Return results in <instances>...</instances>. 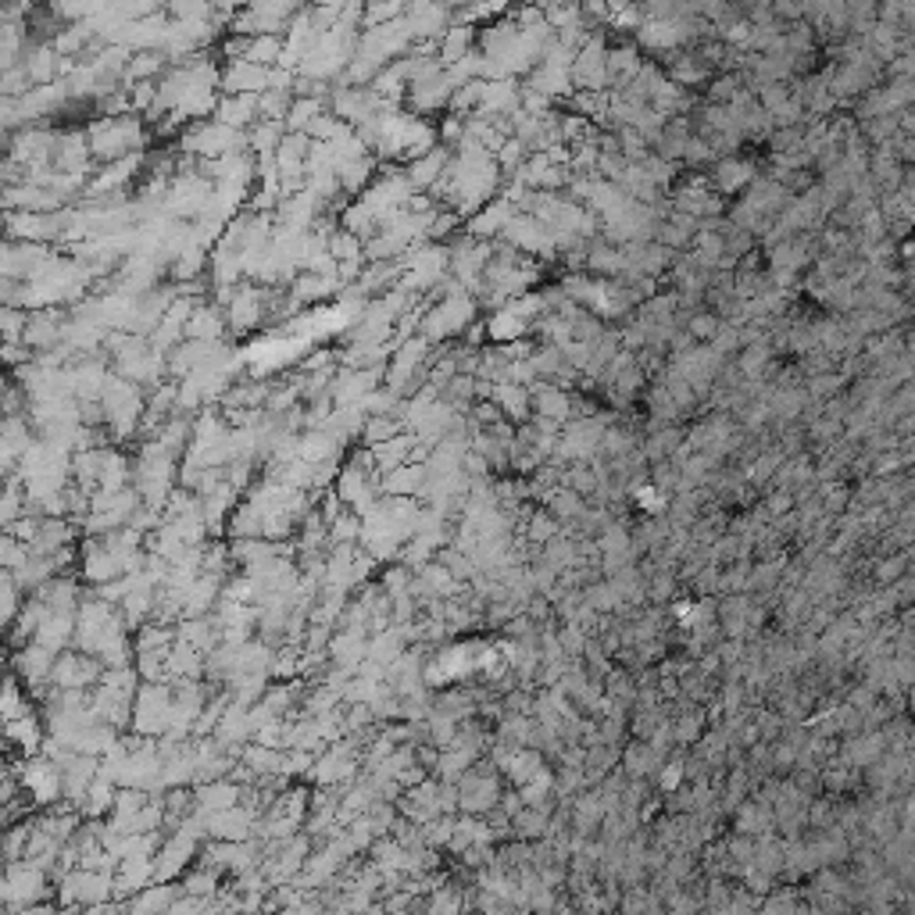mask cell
Returning <instances> with one entry per match:
<instances>
[{"mask_svg": "<svg viewBox=\"0 0 915 915\" xmlns=\"http://www.w3.org/2000/svg\"><path fill=\"white\" fill-rule=\"evenodd\" d=\"M89 151H94L97 165L129 158V154H144L154 144V125L136 111L125 115H94L86 125Z\"/></svg>", "mask_w": 915, "mask_h": 915, "instance_id": "obj_1", "label": "cell"}, {"mask_svg": "<svg viewBox=\"0 0 915 915\" xmlns=\"http://www.w3.org/2000/svg\"><path fill=\"white\" fill-rule=\"evenodd\" d=\"M50 876L40 862L33 858H19V862H8L4 866V880H0V905H4L8 915H22L36 901H47V898H58L50 891Z\"/></svg>", "mask_w": 915, "mask_h": 915, "instance_id": "obj_2", "label": "cell"}, {"mask_svg": "<svg viewBox=\"0 0 915 915\" xmlns=\"http://www.w3.org/2000/svg\"><path fill=\"white\" fill-rule=\"evenodd\" d=\"M480 312L483 308H480V301H475V293H469V290L450 293V298L426 308V318H422V337L433 340V344L458 340L461 333L480 318Z\"/></svg>", "mask_w": 915, "mask_h": 915, "instance_id": "obj_3", "label": "cell"}, {"mask_svg": "<svg viewBox=\"0 0 915 915\" xmlns=\"http://www.w3.org/2000/svg\"><path fill=\"white\" fill-rule=\"evenodd\" d=\"M176 147L183 154H193V158H204V161H215L222 158V154H233L251 147V140L243 129H233L218 119H197L183 129V136L176 140Z\"/></svg>", "mask_w": 915, "mask_h": 915, "instance_id": "obj_4", "label": "cell"}, {"mask_svg": "<svg viewBox=\"0 0 915 915\" xmlns=\"http://www.w3.org/2000/svg\"><path fill=\"white\" fill-rule=\"evenodd\" d=\"M226 318H229V337H251L254 329L268 326V318H273V287L243 279L233 293V301L226 304Z\"/></svg>", "mask_w": 915, "mask_h": 915, "instance_id": "obj_5", "label": "cell"}, {"mask_svg": "<svg viewBox=\"0 0 915 915\" xmlns=\"http://www.w3.org/2000/svg\"><path fill=\"white\" fill-rule=\"evenodd\" d=\"M405 276H401V287H408L411 293H419V298H426L433 290L436 279H444L450 273V243H436V240H422L416 243L405 257Z\"/></svg>", "mask_w": 915, "mask_h": 915, "instance_id": "obj_6", "label": "cell"}, {"mask_svg": "<svg viewBox=\"0 0 915 915\" xmlns=\"http://www.w3.org/2000/svg\"><path fill=\"white\" fill-rule=\"evenodd\" d=\"M172 683H140L133 705V733L140 737H165L172 726Z\"/></svg>", "mask_w": 915, "mask_h": 915, "instance_id": "obj_7", "label": "cell"}, {"mask_svg": "<svg viewBox=\"0 0 915 915\" xmlns=\"http://www.w3.org/2000/svg\"><path fill=\"white\" fill-rule=\"evenodd\" d=\"M461 787V811H472V816H486L501 805V794H505V772H501L490 758L483 755L466 776L458 780Z\"/></svg>", "mask_w": 915, "mask_h": 915, "instance_id": "obj_8", "label": "cell"}, {"mask_svg": "<svg viewBox=\"0 0 915 915\" xmlns=\"http://www.w3.org/2000/svg\"><path fill=\"white\" fill-rule=\"evenodd\" d=\"M212 193H215V183L201 169L176 172L169 197H165V212L176 218H186V222H197V218H204L212 208Z\"/></svg>", "mask_w": 915, "mask_h": 915, "instance_id": "obj_9", "label": "cell"}, {"mask_svg": "<svg viewBox=\"0 0 915 915\" xmlns=\"http://www.w3.org/2000/svg\"><path fill=\"white\" fill-rule=\"evenodd\" d=\"M490 257H494V240H480L472 233H458L450 240V273L469 293H480Z\"/></svg>", "mask_w": 915, "mask_h": 915, "instance_id": "obj_10", "label": "cell"}, {"mask_svg": "<svg viewBox=\"0 0 915 915\" xmlns=\"http://www.w3.org/2000/svg\"><path fill=\"white\" fill-rule=\"evenodd\" d=\"M497 240H505V243H511V248H519L522 254L537 257L540 265H547V262L558 257V243H554L551 229L540 222L537 215H530V212H515L508 218V226L501 229Z\"/></svg>", "mask_w": 915, "mask_h": 915, "instance_id": "obj_11", "label": "cell"}, {"mask_svg": "<svg viewBox=\"0 0 915 915\" xmlns=\"http://www.w3.org/2000/svg\"><path fill=\"white\" fill-rule=\"evenodd\" d=\"M390 105H394V100L380 97L372 86H351V83H344V80L333 83L329 100H326V108L337 115V119H344L347 125H362L376 111L390 108Z\"/></svg>", "mask_w": 915, "mask_h": 915, "instance_id": "obj_12", "label": "cell"}, {"mask_svg": "<svg viewBox=\"0 0 915 915\" xmlns=\"http://www.w3.org/2000/svg\"><path fill=\"white\" fill-rule=\"evenodd\" d=\"M573 83H576V89H590V94H604V89H612V80H609V29L594 33L583 47L576 50Z\"/></svg>", "mask_w": 915, "mask_h": 915, "instance_id": "obj_13", "label": "cell"}, {"mask_svg": "<svg viewBox=\"0 0 915 915\" xmlns=\"http://www.w3.org/2000/svg\"><path fill=\"white\" fill-rule=\"evenodd\" d=\"M455 89H458L455 75H450L447 64H444V69L422 75V80H416V83L408 86L405 108L422 115V119H430V115H444L450 108V97H455Z\"/></svg>", "mask_w": 915, "mask_h": 915, "instance_id": "obj_14", "label": "cell"}, {"mask_svg": "<svg viewBox=\"0 0 915 915\" xmlns=\"http://www.w3.org/2000/svg\"><path fill=\"white\" fill-rule=\"evenodd\" d=\"M58 254L55 243H40V240H8L4 243V257H0V268L11 279H36L44 273V265Z\"/></svg>", "mask_w": 915, "mask_h": 915, "instance_id": "obj_15", "label": "cell"}, {"mask_svg": "<svg viewBox=\"0 0 915 915\" xmlns=\"http://www.w3.org/2000/svg\"><path fill=\"white\" fill-rule=\"evenodd\" d=\"M755 176H758V165L751 158H744V154H723L708 169V183L723 193V197H741L755 183Z\"/></svg>", "mask_w": 915, "mask_h": 915, "instance_id": "obj_16", "label": "cell"}, {"mask_svg": "<svg viewBox=\"0 0 915 915\" xmlns=\"http://www.w3.org/2000/svg\"><path fill=\"white\" fill-rule=\"evenodd\" d=\"M69 308H33L29 312V326H25V344L33 351H50V347L64 344V333H69Z\"/></svg>", "mask_w": 915, "mask_h": 915, "instance_id": "obj_17", "label": "cell"}, {"mask_svg": "<svg viewBox=\"0 0 915 915\" xmlns=\"http://www.w3.org/2000/svg\"><path fill=\"white\" fill-rule=\"evenodd\" d=\"M69 197L55 186H40V183H15L4 186V212H58L69 208Z\"/></svg>", "mask_w": 915, "mask_h": 915, "instance_id": "obj_18", "label": "cell"}, {"mask_svg": "<svg viewBox=\"0 0 915 915\" xmlns=\"http://www.w3.org/2000/svg\"><path fill=\"white\" fill-rule=\"evenodd\" d=\"M276 64H257V61H222V94H265L273 86Z\"/></svg>", "mask_w": 915, "mask_h": 915, "instance_id": "obj_19", "label": "cell"}, {"mask_svg": "<svg viewBox=\"0 0 915 915\" xmlns=\"http://www.w3.org/2000/svg\"><path fill=\"white\" fill-rule=\"evenodd\" d=\"M526 86L540 89V94H547L551 100H558L565 105L573 94H576V83H573V64L569 61H558V58H544L537 64V69L522 80Z\"/></svg>", "mask_w": 915, "mask_h": 915, "instance_id": "obj_20", "label": "cell"}, {"mask_svg": "<svg viewBox=\"0 0 915 915\" xmlns=\"http://www.w3.org/2000/svg\"><path fill=\"white\" fill-rule=\"evenodd\" d=\"M55 662H58V651H50L40 640H33V643H25V648H19L15 654H11V673H15L25 687H33V683L50 679Z\"/></svg>", "mask_w": 915, "mask_h": 915, "instance_id": "obj_21", "label": "cell"}, {"mask_svg": "<svg viewBox=\"0 0 915 915\" xmlns=\"http://www.w3.org/2000/svg\"><path fill=\"white\" fill-rule=\"evenodd\" d=\"M408 25H411L416 44H441L444 33L455 25V11H450L444 0H433V4H426V8H411Z\"/></svg>", "mask_w": 915, "mask_h": 915, "instance_id": "obj_22", "label": "cell"}, {"mask_svg": "<svg viewBox=\"0 0 915 915\" xmlns=\"http://www.w3.org/2000/svg\"><path fill=\"white\" fill-rule=\"evenodd\" d=\"M643 64H648V55H643V50L637 47V40H629V36H618L615 44L609 40V80H612V89H623V86L634 83Z\"/></svg>", "mask_w": 915, "mask_h": 915, "instance_id": "obj_23", "label": "cell"}, {"mask_svg": "<svg viewBox=\"0 0 915 915\" xmlns=\"http://www.w3.org/2000/svg\"><path fill=\"white\" fill-rule=\"evenodd\" d=\"M154 880H158L154 855H125L119 862V872H115V898L129 901L133 894L144 891V887H151Z\"/></svg>", "mask_w": 915, "mask_h": 915, "instance_id": "obj_24", "label": "cell"}, {"mask_svg": "<svg viewBox=\"0 0 915 915\" xmlns=\"http://www.w3.org/2000/svg\"><path fill=\"white\" fill-rule=\"evenodd\" d=\"M515 212H519V204L501 193V197H494L490 204H483V208L469 218V222H466V233L480 237V240H497L501 229L508 226V218H511Z\"/></svg>", "mask_w": 915, "mask_h": 915, "instance_id": "obj_25", "label": "cell"}, {"mask_svg": "<svg viewBox=\"0 0 915 915\" xmlns=\"http://www.w3.org/2000/svg\"><path fill=\"white\" fill-rule=\"evenodd\" d=\"M450 158H455V147L436 144L430 154H422V158H416L411 165H405V172H408V179H411V186H416L419 193H430V190L444 179Z\"/></svg>", "mask_w": 915, "mask_h": 915, "instance_id": "obj_26", "label": "cell"}, {"mask_svg": "<svg viewBox=\"0 0 915 915\" xmlns=\"http://www.w3.org/2000/svg\"><path fill=\"white\" fill-rule=\"evenodd\" d=\"M222 344H226V340H193V337L179 340V344L172 347V351H169V380L190 376V372L208 362V358H212Z\"/></svg>", "mask_w": 915, "mask_h": 915, "instance_id": "obj_27", "label": "cell"}, {"mask_svg": "<svg viewBox=\"0 0 915 915\" xmlns=\"http://www.w3.org/2000/svg\"><path fill=\"white\" fill-rule=\"evenodd\" d=\"M22 69L29 72L33 86L55 83V80H61V55L55 50V44L33 40L29 47H25V55H22Z\"/></svg>", "mask_w": 915, "mask_h": 915, "instance_id": "obj_28", "label": "cell"}, {"mask_svg": "<svg viewBox=\"0 0 915 915\" xmlns=\"http://www.w3.org/2000/svg\"><path fill=\"white\" fill-rule=\"evenodd\" d=\"M490 401L505 411V419L515 422V426H522V422L533 419V394H530V386H522V383H494Z\"/></svg>", "mask_w": 915, "mask_h": 915, "instance_id": "obj_29", "label": "cell"}, {"mask_svg": "<svg viewBox=\"0 0 915 915\" xmlns=\"http://www.w3.org/2000/svg\"><path fill=\"white\" fill-rule=\"evenodd\" d=\"M257 97L262 94H222V100H218V108L212 119L218 122H226V125H233V129H248L262 119V108H257Z\"/></svg>", "mask_w": 915, "mask_h": 915, "instance_id": "obj_30", "label": "cell"}, {"mask_svg": "<svg viewBox=\"0 0 915 915\" xmlns=\"http://www.w3.org/2000/svg\"><path fill=\"white\" fill-rule=\"evenodd\" d=\"M380 165L383 161L376 158V154H362V158L337 165V179H340L344 197H362V193L372 186V179L380 176Z\"/></svg>", "mask_w": 915, "mask_h": 915, "instance_id": "obj_31", "label": "cell"}, {"mask_svg": "<svg viewBox=\"0 0 915 915\" xmlns=\"http://www.w3.org/2000/svg\"><path fill=\"white\" fill-rule=\"evenodd\" d=\"M197 808L204 816H212V811H222V808H233L243 802V783H237L233 776L226 780H212V783H197Z\"/></svg>", "mask_w": 915, "mask_h": 915, "instance_id": "obj_32", "label": "cell"}, {"mask_svg": "<svg viewBox=\"0 0 915 915\" xmlns=\"http://www.w3.org/2000/svg\"><path fill=\"white\" fill-rule=\"evenodd\" d=\"M475 47H480V25L455 22V25H450V29L444 33V40H441V61H444V64H455V61H461L466 55H472Z\"/></svg>", "mask_w": 915, "mask_h": 915, "instance_id": "obj_33", "label": "cell"}, {"mask_svg": "<svg viewBox=\"0 0 915 915\" xmlns=\"http://www.w3.org/2000/svg\"><path fill=\"white\" fill-rule=\"evenodd\" d=\"M340 226L347 229V233H354L358 240H372L380 233V215L372 212L362 197H354L340 208Z\"/></svg>", "mask_w": 915, "mask_h": 915, "instance_id": "obj_34", "label": "cell"}, {"mask_svg": "<svg viewBox=\"0 0 915 915\" xmlns=\"http://www.w3.org/2000/svg\"><path fill=\"white\" fill-rule=\"evenodd\" d=\"M36 640L44 643V648L50 651H64V648H72L75 643V615H64V612H55V615H47L40 629H36Z\"/></svg>", "mask_w": 915, "mask_h": 915, "instance_id": "obj_35", "label": "cell"}, {"mask_svg": "<svg viewBox=\"0 0 915 915\" xmlns=\"http://www.w3.org/2000/svg\"><path fill=\"white\" fill-rule=\"evenodd\" d=\"M369 86L376 89L380 97L394 100V105H405V97H408V86H411L405 58H397V61H390V64H386V69H383V72L376 75V80L369 83Z\"/></svg>", "mask_w": 915, "mask_h": 915, "instance_id": "obj_36", "label": "cell"}, {"mask_svg": "<svg viewBox=\"0 0 915 915\" xmlns=\"http://www.w3.org/2000/svg\"><path fill=\"white\" fill-rule=\"evenodd\" d=\"M480 758H483V755L469 751V747H444L441 758H436L433 776H441V780H447V783H458L475 762H480Z\"/></svg>", "mask_w": 915, "mask_h": 915, "instance_id": "obj_37", "label": "cell"}, {"mask_svg": "<svg viewBox=\"0 0 915 915\" xmlns=\"http://www.w3.org/2000/svg\"><path fill=\"white\" fill-rule=\"evenodd\" d=\"M179 640V626H169V623H144L133 634V648L136 654H147V651H169L172 643Z\"/></svg>", "mask_w": 915, "mask_h": 915, "instance_id": "obj_38", "label": "cell"}, {"mask_svg": "<svg viewBox=\"0 0 915 915\" xmlns=\"http://www.w3.org/2000/svg\"><path fill=\"white\" fill-rule=\"evenodd\" d=\"M290 129L287 122H276V119H257L251 129H248V140H251V151L257 154V158H265V154H276L279 144H282V136H287Z\"/></svg>", "mask_w": 915, "mask_h": 915, "instance_id": "obj_39", "label": "cell"}, {"mask_svg": "<svg viewBox=\"0 0 915 915\" xmlns=\"http://www.w3.org/2000/svg\"><path fill=\"white\" fill-rule=\"evenodd\" d=\"M44 4L55 11V15L69 25V22H89L97 19L100 11L111 8V0H44Z\"/></svg>", "mask_w": 915, "mask_h": 915, "instance_id": "obj_40", "label": "cell"}, {"mask_svg": "<svg viewBox=\"0 0 915 915\" xmlns=\"http://www.w3.org/2000/svg\"><path fill=\"white\" fill-rule=\"evenodd\" d=\"M169 58L161 55V50H136L133 58H129V83H144V80H161L165 72H169Z\"/></svg>", "mask_w": 915, "mask_h": 915, "instance_id": "obj_41", "label": "cell"}, {"mask_svg": "<svg viewBox=\"0 0 915 915\" xmlns=\"http://www.w3.org/2000/svg\"><path fill=\"white\" fill-rule=\"evenodd\" d=\"M169 19L176 22H226L212 0H169Z\"/></svg>", "mask_w": 915, "mask_h": 915, "instance_id": "obj_42", "label": "cell"}, {"mask_svg": "<svg viewBox=\"0 0 915 915\" xmlns=\"http://www.w3.org/2000/svg\"><path fill=\"white\" fill-rule=\"evenodd\" d=\"M744 86V72H715L712 83L705 86V100H712V105H730L733 97L741 94Z\"/></svg>", "mask_w": 915, "mask_h": 915, "instance_id": "obj_43", "label": "cell"}, {"mask_svg": "<svg viewBox=\"0 0 915 915\" xmlns=\"http://www.w3.org/2000/svg\"><path fill=\"white\" fill-rule=\"evenodd\" d=\"M880 22V0H847V29L852 36H866Z\"/></svg>", "mask_w": 915, "mask_h": 915, "instance_id": "obj_44", "label": "cell"}, {"mask_svg": "<svg viewBox=\"0 0 915 915\" xmlns=\"http://www.w3.org/2000/svg\"><path fill=\"white\" fill-rule=\"evenodd\" d=\"M326 111V100L318 97H293L290 115H287V129L290 133H308V125L315 122V115Z\"/></svg>", "mask_w": 915, "mask_h": 915, "instance_id": "obj_45", "label": "cell"}, {"mask_svg": "<svg viewBox=\"0 0 915 915\" xmlns=\"http://www.w3.org/2000/svg\"><path fill=\"white\" fill-rule=\"evenodd\" d=\"M687 329L698 344H712L715 333L723 329V315L712 312V308L705 304V308H698V312H687Z\"/></svg>", "mask_w": 915, "mask_h": 915, "instance_id": "obj_46", "label": "cell"}, {"mask_svg": "<svg viewBox=\"0 0 915 915\" xmlns=\"http://www.w3.org/2000/svg\"><path fill=\"white\" fill-rule=\"evenodd\" d=\"M397 433H405V422H401V419H394V416H369V419H365V430H362V444H365V447H376V444L394 441Z\"/></svg>", "mask_w": 915, "mask_h": 915, "instance_id": "obj_47", "label": "cell"}, {"mask_svg": "<svg viewBox=\"0 0 915 915\" xmlns=\"http://www.w3.org/2000/svg\"><path fill=\"white\" fill-rule=\"evenodd\" d=\"M290 105H293V94H290V89H265V94L257 97V108H262V119L287 122Z\"/></svg>", "mask_w": 915, "mask_h": 915, "instance_id": "obj_48", "label": "cell"}, {"mask_svg": "<svg viewBox=\"0 0 915 915\" xmlns=\"http://www.w3.org/2000/svg\"><path fill=\"white\" fill-rule=\"evenodd\" d=\"M0 326H4V344H25V326H29V308L4 304V312H0Z\"/></svg>", "mask_w": 915, "mask_h": 915, "instance_id": "obj_49", "label": "cell"}, {"mask_svg": "<svg viewBox=\"0 0 915 915\" xmlns=\"http://www.w3.org/2000/svg\"><path fill=\"white\" fill-rule=\"evenodd\" d=\"M248 8L262 11V15H273L279 22H293L308 8V0H248Z\"/></svg>", "mask_w": 915, "mask_h": 915, "instance_id": "obj_50", "label": "cell"}, {"mask_svg": "<svg viewBox=\"0 0 915 915\" xmlns=\"http://www.w3.org/2000/svg\"><path fill=\"white\" fill-rule=\"evenodd\" d=\"M351 129H354V125H347L344 119H337V115H333V111L326 108L322 115H315L312 125H308V136H312V140H326V144H329V140L351 133Z\"/></svg>", "mask_w": 915, "mask_h": 915, "instance_id": "obj_51", "label": "cell"}, {"mask_svg": "<svg viewBox=\"0 0 915 915\" xmlns=\"http://www.w3.org/2000/svg\"><path fill=\"white\" fill-rule=\"evenodd\" d=\"M466 125H469V115H458V111H444L436 129H441V144L447 147H458L461 136H466Z\"/></svg>", "mask_w": 915, "mask_h": 915, "instance_id": "obj_52", "label": "cell"}, {"mask_svg": "<svg viewBox=\"0 0 915 915\" xmlns=\"http://www.w3.org/2000/svg\"><path fill=\"white\" fill-rule=\"evenodd\" d=\"M0 558H4V569H22V565L33 558V551L25 540L4 533V540H0Z\"/></svg>", "mask_w": 915, "mask_h": 915, "instance_id": "obj_53", "label": "cell"}, {"mask_svg": "<svg viewBox=\"0 0 915 915\" xmlns=\"http://www.w3.org/2000/svg\"><path fill=\"white\" fill-rule=\"evenodd\" d=\"M430 737L444 751V747H450L458 737V719H450L444 712H430Z\"/></svg>", "mask_w": 915, "mask_h": 915, "instance_id": "obj_54", "label": "cell"}, {"mask_svg": "<svg viewBox=\"0 0 915 915\" xmlns=\"http://www.w3.org/2000/svg\"><path fill=\"white\" fill-rule=\"evenodd\" d=\"M29 89H33V80H29V72H25L22 64L0 72V94H4V97H25Z\"/></svg>", "mask_w": 915, "mask_h": 915, "instance_id": "obj_55", "label": "cell"}, {"mask_svg": "<svg viewBox=\"0 0 915 915\" xmlns=\"http://www.w3.org/2000/svg\"><path fill=\"white\" fill-rule=\"evenodd\" d=\"M772 15L780 22H802L805 19V0H772Z\"/></svg>", "mask_w": 915, "mask_h": 915, "instance_id": "obj_56", "label": "cell"}, {"mask_svg": "<svg viewBox=\"0 0 915 915\" xmlns=\"http://www.w3.org/2000/svg\"><path fill=\"white\" fill-rule=\"evenodd\" d=\"M480 4L486 8L490 19H501V15H508V11L519 4V0H480Z\"/></svg>", "mask_w": 915, "mask_h": 915, "instance_id": "obj_57", "label": "cell"}, {"mask_svg": "<svg viewBox=\"0 0 915 915\" xmlns=\"http://www.w3.org/2000/svg\"><path fill=\"white\" fill-rule=\"evenodd\" d=\"M212 8L218 11V15H222L226 22L237 15L240 8H248V0H212Z\"/></svg>", "mask_w": 915, "mask_h": 915, "instance_id": "obj_58", "label": "cell"}, {"mask_svg": "<svg viewBox=\"0 0 915 915\" xmlns=\"http://www.w3.org/2000/svg\"><path fill=\"white\" fill-rule=\"evenodd\" d=\"M308 4H315V8H333V11H344V8H351L354 0H308Z\"/></svg>", "mask_w": 915, "mask_h": 915, "instance_id": "obj_59", "label": "cell"}, {"mask_svg": "<svg viewBox=\"0 0 915 915\" xmlns=\"http://www.w3.org/2000/svg\"><path fill=\"white\" fill-rule=\"evenodd\" d=\"M444 4L458 15V11H466V8H472V4H480V0H444Z\"/></svg>", "mask_w": 915, "mask_h": 915, "instance_id": "obj_60", "label": "cell"}, {"mask_svg": "<svg viewBox=\"0 0 915 915\" xmlns=\"http://www.w3.org/2000/svg\"><path fill=\"white\" fill-rule=\"evenodd\" d=\"M579 4H594V0H579Z\"/></svg>", "mask_w": 915, "mask_h": 915, "instance_id": "obj_61", "label": "cell"}]
</instances>
